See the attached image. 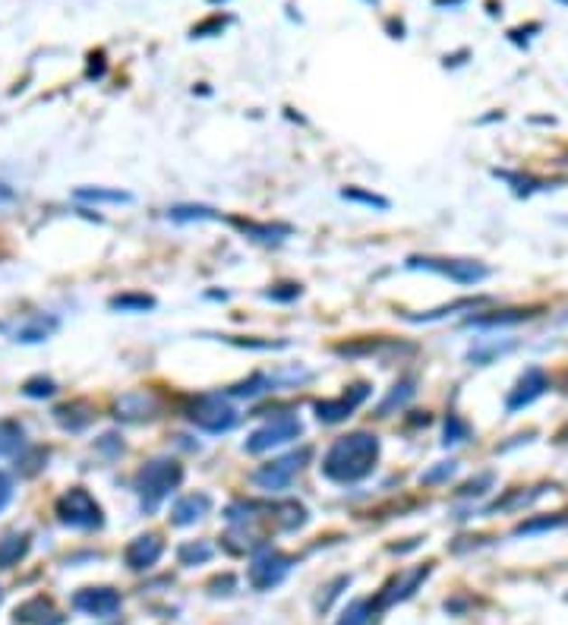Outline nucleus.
I'll use <instances>...</instances> for the list:
<instances>
[{"mask_svg":"<svg viewBox=\"0 0 568 625\" xmlns=\"http://www.w3.org/2000/svg\"><path fill=\"white\" fill-rule=\"evenodd\" d=\"M376 462H379V439L367 430H357L348 433V436H338L329 445V452L322 458V474L331 483L348 487V483L367 480L376 471Z\"/></svg>","mask_w":568,"mask_h":625,"instance_id":"nucleus-1","label":"nucleus"},{"mask_svg":"<svg viewBox=\"0 0 568 625\" xmlns=\"http://www.w3.org/2000/svg\"><path fill=\"white\" fill-rule=\"evenodd\" d=\"M183 483V468L174 458H152L139 468L133 490H136L139 502H143L145 512H155L171 493Z\"/></svg>","mask_w":568,"mask_h":625,"instance_id":"nucleus-2","label":"nucleus"},{"mask_svg":"<svg viewBox=\"0 0 568 625\" xmlns=\"http://www.w3.org/2000/svg\"><path fill=\"white\" fill-rule=\"evenodd\" d=\"M187 420L196 426V430L219 436V433L234 430V424H237V411H234L221 395H196L187 407Z\"/></svg>","mask_w":568,"mask_h":625,"instance_id":"nucleus-3","label":"nucleus"},{"mask_svg":"<svg viewBox=\"0 0 568 625\" xmlns=\"http://www.w3.org/2000/svg\"><path fill=\"white\" fill-rule=\"evenodd\" d=\"M57 518L70 527H79V531H92V527H101L105 518H101V506L95 502V496L88 493L86 487H73L57 499L54 506Z\"/></svg>","mask_w":568,"mask_h":625,"instance_id":"nucleus-4","label":"nucleus"},{"mask_svg":"<svg viewBox=\"0 0 568 625\" xmlns=\"http://www.w3.org/2000/svg\"><path fill=\"white\" fill-rule=\"evenodd\" d=\"M407 269H426L445 275L458 285H480L483 278H489V269L474 259H436V257H411L407 259Z\"/></svg>","mask_w":568,"mask_h":625,"instance_id":"nucleus-5","label":"nucleus"},{"mask_svg":"<svg viewBox=\"0 0 568 625\" xmlns=\"http://www.w3.org/2000/svg\"><path fill=\"white\" fill-rule=\"evenodd\" d=\"M300 433H303V424H300L293 414H278V417H272L269 424L259 426V430L247 439L244 449L250 452V455H259V452H269V449H278V445L293 443V439H300Z\"/></svg>","mask_w":568,"mask_h":625,"instance_id":"nucleus-6","label":"nucleus"},{"mask_svg":"<svg viewBox=\"0 0 568 625\" xmlns=\"http://www.w3.org/2000/svg\"><path fill=\"white\" fill-rule=\"evenodd\" d=\"M310 458V449L303 452H293V455H284V458H275V462L263 464V468L253 471V483L265 493H282L293 483L297 471L303 468V462Z\"/></svg>","mask_w":568,"mask_h":625,"instance_id":"nucleus-7","label":"nucleus"},{"mask_svg":"<svg viewBox=\"0 0 568 625\" xmlns=\"http://www.w3.org/2000/svg\"><path fill=\"white\" fill-rule=\"evenodd\" d=\"M291 569H293L291 556H284V553H278V550H263L250 563L247 578H250V584L256 591H272V588H278L287 575H291Z\"/></svg>","mask_w":568,"mask_h":625,"instance_id":"nucleus-8","label":"nucleus"},{"mask_svg":"<svg viewBox=\"0 0 568 625\" xmlns=\"http://www.w3.org/2000/svg\"><path fill=\"white\" fill-rule=\"evenodd\" d=\"M367 398H369V386L367 382H357V386H350L348 392H341L338 398L316 401V417L322 420V424H341V420H348Z\"/></svg>","mask_w":568,"mask_h":625,"instance_id":"nucleus-9","label":"nucleus"},{"mask_svg":"<svg viewBox=\"0 0 568 625\" xmlns=\"http://www.w3.org/2000/svg\"><path fill=\"white\" fill-rule=\"evenodd\" d=\"M73 607L95 620H105L120 610V594L114 588H82L73 594Z\"/></svg>","mask_w":568,"mask_h":625,"instance_id":"nucleus-10","label":"nucleus"},{"mask_svg":"<svg viewBox=\"0 0 568 625\" xmlns=\"http://www.w3.org/2000/svg\"><path fill=\"white\" fill-rule=\"evenodd\" d=\"M162 553H164V544L158 534H139V537H133L130 544H126L124 563H126V569H133V572H145L162 559Z\"/></svg>","mask_w":568,"mask_h":625,"instance_id":"nucleus-11","label":"nucleus"},{"mask_svg":"<svg viewBox=\"0 0 568 625\" xmlns=\"http://www.w3.org/2000/svg\"><path fill=\"white\" fill-rule=\"evenodd\" d=\"M57 329H61V319L48 316V312H35V316L19 319L10 329V338L19 344H38V341H48Z\"/></svg>","mask_w":568,"mask_h":625,"instance_id":"nucleus-12","label":"nucleus"},{"mask_svg":"<svg viewBox=\"0 0 568 625\" xmlns=\"http://www.w3.org/2000/svg\"><path fill=\"white\" fill-rule=\"evenodd\" d=\"M546 376H544V369H537V367H531V369H525V376L518 379V386L512 388V395H508V401H506V407L508 411H521V407H527V405H534V401L540 398V395L546 392Z\"/></svg>","mask_w":568,"mask_h":625,"instance_id":"nucleus-13","label":"nucleus"},{"mask_svg":"<svg viewBox=\"0 0 568 625\" xmlns=\"http://www.w3.org/2000/svg\"><path fill=\"white\" fill-rule=\"evenodd\" d=\"M155 414H158V401L152 392L120 395V401H117V417L120 420H133V424H139V420H152Z\"/></svg>","mask_w":568,"mask_h":625,"instance_id":"nucleus-14","label":"nucleus"},{"mask_svg":"<svg viewBox=\"0 0 568 625\" xmlns=\"http://www.w3.org/2000/svg\"><path fill=\"white\" fill-rule=\"evenodd\" d=\"M426 575H430V569H426V565H420V569L407 572L405 578H395V582L388 584V588L382 591L379 597H376V603H369V607H373V610H386V607H392L395 601H405V597H411L414 591H417V584L424 582Z\"/></svg>","mask_w":568,"mask_h":625,"instance_id":"nucleus-15","label":"nucleus"},{"mask_svg":"<svg viewBox=\"0 0 568 625\" xmlns=\"http://www.w3.org/2000/svg\"><path fill=\"white\" fill-rule=\"evenodd\" d=\"M209 508H212V499H209L206 493H190L174 502V508H171V525H177V527L196 525L200 518H206Z\"/></svg>","mask_w":568,"mask_h":625,"instance_id":"nucleus-16","label":"nucleus"},{"mask_svg":"<svg viewBox=\"0 0 568 625\" xmlns=\"http://www.w3.org/2000/svg\"><path fill=\"white\" fill-rule=\"evenodd\" d=\"M29 553V534H4L0 537V569H13Z\"/></svg>","mask_w":568,"mask_h":625,"instance_id":"nucleus-17","label":"nucleus"},{"mask_svg":"<svg viewBox=\"0 0 568 625\" xmlns=\"http://www.w3.org/2000/svg\"><path fill=\"white\" fill-rule=\"evenodd\" d=\"M25 449V430L19 420H6L0 417V458L4 455H16V452Z\"/></svg>","mask_w":568,"mask_h":625,"instance_id":"nucleus-18","label":"nucleus"},{"mask_svg":"<svg viewBox=\"0 0 568 625\" xmlns=\"http://www.w3.org/2000/svg\"><path fill=\"white\" fill-rule=\"evenodd\" d=\"M73 196L82 202H130L133 200L124 190H105V187H79V190H73Z\"/></svg>","mask_w":568,"mask_h":625,"instance_id":"nucleus-19","label":"nucleus"},{"mask_svg":"<svg viewBox=\"0 0 568 625\" xmlns=\"http://www.w3.org/2000/svg\"><path fill=\"white\" fill-rule=\"evenodd\" d=\"M411 395H414V379L398 382V386H395L392 392L386 395V401L379 405V417H388V414H392L395 407H405L407 401H411Z\"/></svg>","mask_w":568,"mask_h":625,"instance_id":"nucleus-20","label":"nucleus"},{"mask_svg":"<svg viewBox=\"0 0 568 625\" xmlns=\"http://www.w3.org/2000/svg\"><path fill=\"white\" fill-rule=\"evenodd\" d=\"M111 310H120V312L155 310V297H149V294H117V297H111Z\"/></svg>","mask_w":568,"mask_h":625,"instance_id":"nucleus-21","label":"nucleus"},{"mask_svg":"<svg viewBox=\"0 0 568 625\" xmlns=\"http://www.w3.org/2000/svg\"><path fill=\"white\" fill-rule=\"evenodd\" d=\"M234 225L256 240H282L284 234H291V228L287 225H253V221H234Z\"/></svg>","mask_w":568,"mask_h":625,"instance_id":"nucleus-22","label":"nucleus"},{"mask_svg":"<svg viewBox=\"0 0 568 625\" xmlns=\"http://www.w3.org/2000/svg\"><path fill=\"white\" fill-rule=\"evenodd\" d=\"M177 559H181V565L209 563V559H212V546H209L206 540H196V544H183L181 550H177Z\"/></svg>","mask_w":568,"mask_h":625,"instance_id":"nucleus-23","label":"nucleus"},{"mask_svg":"<svg viewBox=\"0 0 568 625\" xmlns=\"http://www.w3.org/2000/svg\"><path fill=\"white\" fill-rule=\"evenodd\" d=\"M168 219L171 221H209V219H219V212L209 206H174V209H168Z\"/></svg>","mask_w":568,"mask_h":625,"instance_id":"nucleus-24","label":"nucleus"},{"mask_svg":"<svg viewBox=\"0 0 568 625\" xmlns=\"http://www.w3.org/2000/svg\"><path fill=\"white\" fill-rule=\"evenodd\" d=\"M563 525H568V515H550V518H531V521H521V525L515 527V534H518V537H525V534L553 531V527H563Z\"/></svg>","mask_w":568,"mask_h":625,"instance_id":"nucleus-25","label":"nucleus"},{"mask_svg":"<svg viewBox=\"0 0 568 625\" xmlns=\"http://www.w3.org/2000/svg\"><path fill=\"white\" fill-rule=\"evenodd\" d=\"M54 392H57V382L51 379V376H32V379H25V386H23L25 398H51Z\"/></svg>","mask_w":568,"mask_h":625,"instance_id":"nucleus-26","label":"nucleus"},{"mask_svg":"<svg viewBox=\"0 0 568 625\" xmlns=\"http://www.w3.org/2000/svg\"><path fill=\"white\" fill-rule=\"evenodd\" d=\"M369 616H373L369 601H354L348 610H344L341 620H338L335 625H369Z\"/></svg>","mask_w":568,"mask_h":625,"instance_id":"nucleus-27","label":"nucleus"},{"mask_svg":"<svg viewBox=\"0 0 568 625\" xmlns=\"http://www.w3.org/2000/svg\"><path fill=\"white\" fill-rule=\"evenodd\" d=\"M341 200H348V202H360V206H369V209H382V212H386V209H388V200H386V196L367 193V190H357V187L341 190Z\"/></svg>","mask_w":568,"mask_h":625,"instance_id":"nucleus-28","label":"nucleus"},{"mask_svg":"<svg viewBox=\"0 0 568 625\" xmlns=\"http://www.w3.org/2000/svg\"><path fill=\"white\" fill-rule=\"evenodd\" d=\"M44 613H51V603L44 601V597H35V601L23 603V607L16 610V622H38L44 620Z\"/></svg>","mask_w":568,"mask_h":625,"instance_id":"nucleus-29","label":"nucleus"},{"mask_svg":"<svg viewBox=\"0 0 568 625\" xmlns=\"http://www.w3.org/2000/svg\"><path fill=\"white\" fill-rule=\"evenodd\" d=\"M468 436H470V426L464 424L458 414H449V420H445V439H442V443L445 445H458V443H464Z\"/></svg>","mask_w":568,"mask_h":625,"instance_id":"nucleus-30","label":"nucleus"},{"mask_svg":"<svg viewBox=\"0 0 568 625\" xmlns=\"http://www.w3.org/2000/svg\"><path fill=\"white\" fill-rule=\"evenodd\" d=\"M527 316H531L527 310H506V312H496V316L470 319V325H512V322H521V319H527Z\"/></svg>","mask_w":568,"mask_h":625,"instance_id":"nucleus-31","label":"nucleus"},{"mask_svg":"<svg viewBox=\"0 0 568 625\" xmlns=\"http://www.w3.org/2000/svg\"><path fill=\"white\" fill-rule=\"evenodd\" d=\"M474 307H477V301H458V303H452V307H439V310L424 312V316H405V319L407 322H433V319H442L455 310H474Z\"/></svg>","mask_w":568,"mask_h":625,"instance_id":"nucleus-32","label":"nucleus"},{"mask_svg":"<svg viewBox=\"0 0 568 625\" xmlns=\"http://www.w3.org/2000/svg\"><path fill=\"white\" fill-rule=\"evenodd\" d=\"M458 471V464L455 462H442V464H436L433 471H426L424 477H420V483H439V480H449L452 474Z\"/></svg>","mask_w":568,"mask_h":625,"instance_id":"nucleus-33","label":"nucleus"},{"mask_svg":"<svg viewBox=\"0 0 568 625\" xmlns=\"http://www.w3.org/2000/svg\"><path fill=\"white\" fill-rule=\"evenodd\" d=\"M265 297H269V301H282V303L297 301V297H300V285H275L272 291H265Z\"/></svg>","mask_w":568,"mask_h":625,"instance_id":"nucleus-34","label":"nucleus"},{"mask_svg":"<svg viewBox=\"0 0 568 625\" xmlns=\"http://www.w3.org/2000/svg\"><path fill=\"white\" fill-rule=\"evenodd\" d=\"M44 449H32V455H23V474H35L42 464H35V462H44Z\"/></svg>","mask_w":568,"mask_h":625,"instance_id":"nucleus-35","label":"nucleus"},{"mask_svg":"<svg viewBox=\"0 0 568 625\" xmlns=\"http://www.w3.org/2000/svg\"><path fill=\"white\" fill-rule=\"evenodd\" d=\"M493 483V474H483V477H477V480H470L468 487L461 490L464 496H480L483 493V487H489Z\"/></svg>","mask_w":568,"mask_h":625,"instance_id":"nucleus-36","label":"nucleus"},{"mask_svg":"<svg viewBox=\"0 0 568 625\" xmlns=\"http://www.w3.org/2000/svg\"><path fill=\"white\" fill-rule=\"evenodd\" d=\"M10 496H13V480L10 477L0 471V512L6 508V502H10Z\"/></svg>","mask_w":568,"mask_h":625,"instance_id":"nucleus-37","label":"nucleus"},{"mask_svg":"<svg viewBox=\"0 0 568 625\" xmlns=\"http://www.w3.org/2000/svg\"><path fill=\"white\" fill-rule=\"evenodd\" d=\"M10 200H13V190L6 187L4 181H0V206H4V202H10Z\"/></svg>","mask_w":568,"mask_h":625,"instance_id":"nucleus-38","label":"nucleus"},{"mask_svg":"<svg viewBox=\"0 0 568 625\" xmlns=\"http://www.w3.org/2000/svg\"><path fill=\"white\" fill-rule=\"evenodd\" d=\"M0 603H4V591H0Z\"/></svg>","mask_w":568,"mask_h":625,"instance_id":"nucleus-39","label":"nucleus"}]
</instances>
